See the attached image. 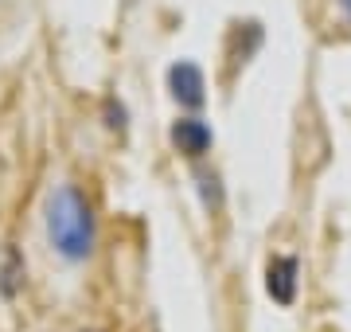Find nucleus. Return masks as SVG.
Here are the masks:
<instances>
[{"label": "nucleus", "mask_w": 351, "mask_h": 332, "mask_svg": "<svg viewBox=\"0 0 351 332\" xmlns=\"http://www.w3.org/2000/svg\"><path fill=\"white\" fill-rule=\"evenodd\" d=\"M47 235L63 258H86L94 246V215L78 188H55L47 200Z\"/></svg>", "instance_id": "obj_1"}, {"label": "nucleus", "mask_w": 351, "mask_h": 332, "mask_svg": "<svg viewBox=\"0 0 351 332\" xmlns=\"http://www.w3.org/2000/svg\"><path fill=\"white\" fill-rule=\"evenodd\" d=\"M265 289H269V297H274L277 305H293V297H297V258H285V254L269 258V266H265Z\"/></svg>", "instance_id": "obj_2"}, {"label": "nucleus", "mask_w": 351, "mask_h": 332, "mask_svg": "<svg viewBox=\"0 0 351 332\" xmlns=\"http://www.w3.org/2000/svg\"><path fill=\"white\" fill-rule=\"evenodd\" d=\"M168 86H172L176 102H184V106L203 102V71L195 63H176L168 71Z\"/></svg>", "instance_id": "obj_3"}, {"label": "nucleus", "mask_w": 351, "mask_h": 332, "mask_svg": "<svg viewBox=\"0 0 351 332\" xmlns=\"http://www.w3.org/2000/svg\"><path fill=\"white\" fill-rule=\"evenodd\" d=\"M172 145L188 156H203L211 149V129L203 126V121H195V117H184V121L172 126Z\"/></svg>", "instance_id": "obj_4"}, {"label": "nucleus", "mask_w": 351, "mask_h": 332, "mask_svg": "<svg viewBox=\"0 0 351 332\" xmlns=\"http://www.w3.org/2000/svg\"><path fill=\"white\" fill-rule=\"evenodd\" d=\"M24 281V258L16 254V246L0 243V294H16Z\"/></svg>", "instance_id": "obj_5"}, {"label": "nucleus", "mask_w": 351, "mask_h": 332, "mask_svg": "<svg viewBox=\"0 0 351 332\" xmlns=\"http://www.w3.org/2000/svg\"><path fill=\"white\" fill-rule=\"evenodd\" d=\"M199 184H203V195H207V204L219 207V200H223V195H219V180L207 176V172H199Z\"/></svg>", "instance_id": "obj_6"}, {"label": "nucleus", "mask_w": 351, "mask_h": 332, "mask_svg": "<svg viewBox=\"0 0 351 332\" xmlns=\"http://www.w3.org/2000/svg\"><path fill=\"white\" fill-rule=\"evenodd\" d=\"M339 8H343V12H348V20H351V0H339Z\"/></svg>", "instance_id": "obj_7"}]
</instances>
